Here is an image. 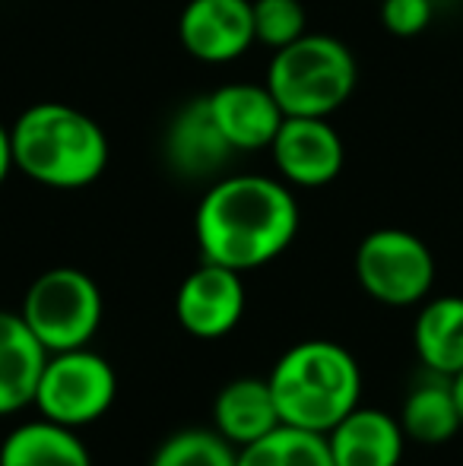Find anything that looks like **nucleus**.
Returning <instances> with one entry per match:
<instances>
[{"mask_svg":"<svg viewBox=\"0 0 463 466\" xmlns=\"http://www.w3.org/2000/svg\"><path fill=\"white\" fill-rule=\"evenodd\" d=\"M302 209L283 178L226 175L200 197L194 213L200 258L247 273L277 260L296 241Z\"/></svg>","mask_w":463,"mask_h":466,"instance_id":"obj_1","label":"nucleus"},{"mask_svg":"<svg viewBox=\"0 0 463 466\" xmlns=\"http://www.w3.org/2000/svg\"><path fill=\"white\" fill-rule=\"evenodd\" d=\"M16 172L51 190H80L106 175L112 147L93 115L67 102H35L10 124Z\"/></svg>","mask_w":463,"mask_h":466,"instance_id":"obj_2","label":"nucleus"},{"mask_svg":"<svg viewBox=\"0 0 463 466\" xmlns=\"http://www.w3.org/2000/svg\"><path fill=\"white\" fill-rule=\"evenodd\" d=\"M279 419L327 435L362 400V369L334 339H302L289 346L267 374Z\"/></svg>","mask_w":463,"mask_h":466,"instance_id":"obj_3","label":"nucleus"},{"mask_svg":"<svg viewBox=\"0 0 463 466\" xmlns=\"http://www.w3.org/2000/svg\"><path fill=\"white\" fill-rule=\"evenodd\" d=\"M264 83L286 115L330 117L356 93L358 64L347 42L324 32H305L273 51Z\"/></svg>","mask_w":463,"mask_h":466,"instance_id":"obj_4","label":"nucleus"},{"mask_svg":"<svg viewBox=\"0 0 463 466\" xmlns=\"http://www.w3.org/2000/svg\"><path fill=\"white\" fill-rule=\"evenodd\" d=\"M23 320L45 352L80 350L96 339L106 314L99 282L76 267H55L32 279L23 295Z\"/></svg>","mask_w":463,"mask_h":466,"instance_id":"obj_5","label":"nucleus"},{"mask_svg":"<svg viewBox=\"0 0 463 466\" xmlns=\"http://www.w3.org/2000/svg\"><path fill=\"white\" fill-rule=\"evenodd\" d=\"M117 397V374L106 356L89 346L48 352L32 406L42 419L67 429H86L112 410Z\"/></svg>","mask_w":463,"mask_h":466,"instance_id":"obj_6","label":"nucleus"},{"mask_svg":"<svg viewBox=\"0 0 463 466\" xmlns=\"http://www.w3.org/2000/svg\"><path fill=\"white\" fill-rule=\"evenodd\" d=\"M356 279L381 305H419L435 286V258L407 228H375L356 251Z\"/></svg>","mask_w":463,"mask_h":466,"instance_id":"obj_7","label":"nucleus"},{"mask_svg":"<svg viewBox=\"0 0 463 466\" xmlns=\"http://www.w3.org/2000/svg\"><path fill=\"white\" fill-rule=\"evenodd\" d=\"M267 153L279 178L289 187L302 190L327 187L330 181H337L347 162V147L330 117L286 115Z\"/></svg>","mask_w":463,"mask_h":466,"instance_id":"obj_8","label":"nucleus"},{"mask_svg":"<svg viewBox=\"0 0 463 466\" xmlns=\"http://www.w3.org/2000/svg\"><path fill=\"white\" fill-rule=\"evenodd\" d=\"M245 273L213 260H200L197 270L181 279L175 292V318L191 337L219 339L241 324L247 308Z\"/></svg>","mask_w":463,"mask_h":466,"instance_id":"obj_9","label":"nucleus"},{"mask_svg":"<svg viewBox=\"0 0 463 466\" xmlns=\"http://www.w3.org/2000/svg\"><path fill=\"white\" fill-rule=\"evenodd\" d=\"M181 48L200 64H232L257 45L251 0H187L178 16Z\"/></svg>","mask_w":463,"mask_h":466,"instance_id":"obj_10","label":"nucleus"},{"mask_svg":"<svg viewBox=\"0 0 463 466\" xmlns=\"http://www.w3.org/2000/svg\"><path fill=\"white\" fill-rule=\"evenodd\" d=\"M210 115L219 134L229 140L235 153L270 149L277 130L283 127L286 111L267 83H226L206 96Z\"/></svg>","mask_w":463,"mask_h":466,"instance_id":"obj_11","label":"nucleus"},{"mask_svg":"<svg viewBox=\"0 0 463 466\" xmlns=\"http://www.w3.org/2000/svg\"><path fill=\"white\" fill-rule=\"evenodd\" d=\"M235 149L219 134L206 98L181 105L166 130V159L175 175L191 181L216 178Z\"/></svg>","mask_w":463,"mask_h":466,"instance_id":"obj_12","label":"nucleus"},{"mask_svg":"<svg viewBox=\"0 0 463 466\" xmlns=\"http://www.w3.org/2000/svg\"><path fill=\"white\" fill-rule=\"evenodd\" d=\"M407 431L384 410L356 406L327 431L334 466H400Z\"/></svg>","mask_w":463,"mask_h":466,"instance_id":"obj_13","label":"nucleus"},{"mask_svg":"<svg viewBox=\"0 0 463 466\" xmlns=\"http://www.w3.org/2000/svg\"><path fill=\"white\" fill-rule=\"evenodd\" d=\"M45 359L48 352L29 330L23 314L0 311V416H13L32 406Z\"/></svg>","mask_w":463,"mask_h":466,"instance_id":"obj_14","label":"nucleus"},{"mask_svg":"<svg viewBox=\"0 0 463 466\" xmlns=\"http://www.w3.org/2000/svg\"><path fill=\"white\" fill-rule=\"evenodd\" d=\"M277 425L283 419L267 378H235L213 400V429L235 448H247Z\"/></svg>","mask_w":463,"mask_h":466,"instance_id":"obj_15","label":"nucleus"},{"mask_svg":"<svg viewBox=\"0 0 463 466\" xmlns=\"http://www.w3.org/2000/svg\"><path fill=\"white\" fill-rule=\"evenodd\" d=\"M0 466H93L80 431L51 419L23 422L0 444Z\"/></svg>","mask_w":463,"mask_h":466,"instance_id":"obj_16","label":"nucleus"},{"mask_svg":"<svg viewBox=\"0 0 463 466\" xmlns=\"http://www.w3.org/2000/svg\"><path fill=\"white\" fill-rule=\"evenodd\" d=\"M416 356L426 371L454 378L463 371V299L438 295L426 301L413 327Z\"/></svg>","mask_w":463,"mask_h":466,"instance_id":"obj_17","label":"nucleus"},{"mask_svg":"<svg viewBox=\"0 0 463 466\" xmlns=\"http://www.w3.org/2000/svg\"><path fill=\"white\" fill-rule=\"evenodd\" d=\"M400 425L407 438L419 444H445L463 429L460 406L454 397L451 378L428 371L426 380L413 387L403 400Z\"/></svg>","mask_w":463,"mask_h":466,"instance_id":"obj_18","label":"nucleus"},{"mask_svg":"<svg viewBox=\"0 0 463 466\" xmlns=\"http://www.w3.org/2000/svg\"><path fill=\"white\" fill-rule=\"evenodd\" d=\"M238 466H334L327 435L296 425H277L270 435L238 448Z\"/></svg>","mask_w":463,"mask_h":466,"instance_id":"obj_19","label":"nucleus"},{"mask_svg":"<svg viewBox=\"0 0 463 466\" xmlns=\"http://www.w3.org/2000/svg\"><path fill=\"white\" fill-rule=\"evenodd\" d=\"M149 466H238V448L216 429H181L156 448Z\"/></svg>","mask_w":463,"mask_h":466,"instance_id":"obj_20","label":"nucleus"},{"mask_svg":"<svg viewBox=\"0 0 463 466\" xmlns=\"http://www.w3.org/2000/svg\"><path fill=\"white\" fill-rule=\"evenodd\" d=\"M257 45L279 51L308 32V13L302 0H251Z\"/></svg>","mask_w":463,"mask_h":466,"instance_id":"obj_21","label":"nucleus"},{"mask_svg":"<svg viewBox=\"0 0 463 466\" xmlns=\"http://www.w3.org/2000/svg\"><path fill=\"white\" fill-rule=\"evenodd\" d=\"M381 23L390 35L416 38L428 29L435 16V0H377Z\"/></svg>","mask_w":463,"mask_h":466,"instance_id":"obj_22","label":"nucleus"},{"mask_svg":"<svg viewBox=\"0 0 463 466\" xmlns=\"http://www.w3.org/2000/svg\"><path fill=\"white\" fill-rule=\"evenodd\" d=\"M13 168H16V162H13V134L10 124L0 121V185L10 178Z\"/></svg>","mask_w":463,"mask_h":466,"instance_id":"obj_23","label":"nucleus"},{"mask_svg":"<svg viewBox=\"0 0 463 466\" xmlns=\"http://www.w3.org/2000/svg\"><path fill=\"white\" fill-rule=\"evenodd\" d=\"M451 387H454V397H458V406H460V419H463V371H458L451 378Z\"/></svg>","mask_w":463,"mask_h":466,"instance_id":"obj_24","label":"nucleus"},{"mask_svg":"<svg viewBox=\"0 0 463 466\" xmlns=\"http://www.w3.org/2000/svg\"><path fill=\"white\" fill-rule=\"evenodd\" d=\"M375 4H377V0H375Z\"/></svg>","mask_w":463,"mask_h":466,"instance_id":"obj_25","label":"nucleus"}]
</instances>
